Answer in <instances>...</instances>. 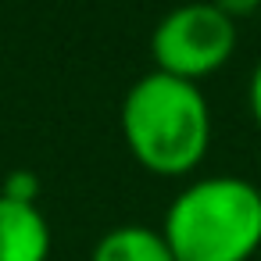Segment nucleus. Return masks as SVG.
I'll list each match as a JSON object with an SVG mask.
<instances>
[{
	"label": "nucleus",
	"instance_id": "1",
	"mask_svg": "<svg viewBox=\"0 0 261 261\" xmlns=\"http://www.w3.org/2000/svg\"><path fill=\"white\" fill-rule=\"evenodd\" d=\"M129 154L154 175H190L211 147V104L200 83L165 72L140 75L122 100Z\"/></svg>",
	"mask_w": 261,
	"mask_h": 261
},
{
	"label": "nucleus",
	"instance_id": "2",
	"mask_svg": "<svg viewBox=\"0 0 261 261\" xmlns=\"http://www.w3.org/2000/svg\"><path fill=\"white\" fill-rule=\"evenodd\" d=\"M161 232L175 261H250L261 250V190L243 175H204L179 190Z\"/></svg>",
	"mask_w": 261,
	"mask_h": 261
},
{
	"label": "nucleus",
	"instance_id": "3",
	"mask_svg": "<svg viewBox=\"0 0 261 261\" xmlns=\"http://www.w3.org/2000/svg\"><path fill=\"white\" fill-rule=\"evenodd\" d=\"M240 33L229 15H222L211 0H186L172 8L150 33L154 68L186 83H200L229 65L236 54Z\"/></svg>",
	"mask_w": 261,
	"mask_h": 261
},
{
	"label": "nucleus",
	"instance_id": "4",
	"mask_svg": "<svg viewBox=\"0 0 261 261\" xmlns=\"http://www.w3.org/2000/svg\"><path fill=\"white\" fill-rule=\"evenodd\" d=\"M50 225L36 204L0 193V261H47Z\"/></svg>",
	"mask_w": 261,
	"mask_h": 261
},
{
	"label": "nucleus",
	"instance_id": "5",
	"mask_svg": "<svg viewBox=\"0 0 261 261\" xmlns=\"http://www.w3.org/2000/svg\"><path fill=\"white\" fill-rule=\"evenodd\" d=\"M90 261H175V254L161 229L129 222V225H115L111 232H104Z\"/></svg>",
	"mask_w": 261,
	"mask_h": 261
},
{
	"label": "nucleus",
	"instance_id": "6",
	"mask_svg": "<svg viewBox=\"0 0 261 261\" xmlns=\"http://www.w3.org/2000/svg\"><path fill=\"white\" fill-rule=\"evenodd\" d=\"M36 190H40V182H36L33 172H15V175L8 179V186H4V197H11V200H25V204H36Z\"/></svg>",
	"mask_w": 261,
	"mask_h": 261
},
{
	"label": "nucleus",
	"instance_id": "7",
	"mask_svg": "<svg viewBox=\"0 0 261 261\" xmlns=\"http://www.w3.org/2000/svg\"><path fill=\"white\" fill-rule=\"evenodd\" d=\"M211 4H215L222 15H229L232 22H240V18H247V15H254V11L261 8V0H211Z\"/></svg>",
	"mask_w": 261,
	"mask_h": 261
},
{
	"label": "nucleus",
	"instance_id": "8",
	"mask_svg": "<svg viewBox=\"0 0 261 261\" xmlns=\"http://www.w3.org/2000/svg\"><path fill=\"white\" fill-rule=\"evenodd\" d=\"M247 108H250V118H254V125L261 129V61L254 65V72H250V83H247Z\"/></svg>",
	"mask_w": 261,
	"mask_h": 261
}]
</instances>
